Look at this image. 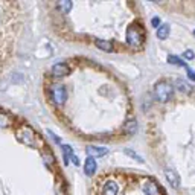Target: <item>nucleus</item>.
<instances>
[{
	"label": "nucleus",
	"instance_id": "f257e3e1",
	"mask_svg": "<svg viewBox=\"0 0 195 195\" xmlns=\"http://www.w3.org/2000/svg\"><path fill=\"white\" fill-rule=\"evenodd\" d=\"M127 43L134 49H139V47L143 46V43H145V29L142 28V25L133 23V25L128 26V29H127Z\"/></svg>",
	"mask_w": 195,
	"mask_h": 195
},
{
	"label": "nucleus",
	"instance_id": "f03ea898",
	"mask_svg": "<svg viewBox=\"0 0 195 195\" xmlns=\"http://www.w3.org/2000/svg\"><path fill=\"white\" fill-rule=\"evenodd\" d=\"M172 93H174L172 85L168 81H165V79L158 81L154 85V95H156L157 101H160V102H168L172 98Z\"/></svg>",
	"mask_w": 195,
	"mask_h": 195
},
{
	"label": "nucleus",
	"instance_id": "7ed1b4c3",
	"mask_svg": "<svg viewBox=\"0 0 195 195\" xmlns=\"http://www.w3.org/2000/svg\"><path fill=\"white\" fill-rule=\"evenodd\" d=\"M17 140L26 146H32L37 148V136L34 133V130L28 125H23L18 131H17Z\"/></svg>",
	"mask_w": 195,
	"mask_h": 195
},
{
	"label": "nucleus",
	"instance_id": "20e7f679",
	"mask_svg": "<svg viewBox=\"0 0 195 195\" xmlns=\"http://www.w3.org/2000/svg\"><path fill=\"white\" fill-rule=\"evenodd\" d=\"M50 99L55 105H64L67 101V88L63 84H52L50 85Z\"/></svg>",
	"mask_w": 195,
	"mask_h": 195
},
{
	"label": "nucleus",
	"instance_id": "39448f33",
	"mask_svg": "<svg viewBox=\"0 0 195 195\" xmlns=\"http://www.w3.org/2000/svg\"><path fill=\"white\" fill-rule=\"evenodd\" d=\"M142 189H143L145 195H160V188L156 183V180H153V178H146L142 183Z\"/></svg>",
	"mask_w": 195,
	"mask_h": 195
},
{
	"label": "nucleus",
	"instance_id": "423d86ee",
	"mask_svg": "<svg viewBox=\"0 0 195 195\" xmlns=\"http://www.w3.org/2000/svg\"><path fill=\"white\" fill-rule=\"evenodd\" d=\"M119 192V186H117L116 181L113 180H107L102 183V188H101V195H117Z\"/></svg>",
	"mask_w": 195,
	"mask_h": 195
},
{
	"label": "nucleus",
	"instance_id": "0eeeda50",
	"mask_svg": "<svg viewBox=\"0 0 195 195\" xmlns=\"http://www.w3.org/2000/svg\"><path fill=\"white\" fill-rule=\"evenodd\" d=\"M52 75L57 76V78H61V76H67L70 73V67L66 64V63H57L53 67H52Z\"/></svg>",
	"mask_w": 195,
	"mask_h": 195
},
{
	"label": "nucleus",
	"instance_id": "6e6552de",
	"mask_svg": "<svg viewBox=\"0 0 195 195\" xmlns=\"http://www.w3.org/2000/svg\"><path fill=\"white\" fill-rule=\"evenodd\" d=\"M85 151H87L88 157H93V158H95V157H102V156H105V154H108V150H107V148H102V146H93V145L87 146Z\"/></svg>",
	"mask_w": 195,
	"mask_h": 195
},
{
	"label": "nucleus",
	"instance_id": "1a4fd4ad",
	"mask_svg": "<svg viewBox=\"0 0 195 195\" xmlns=\"http://www.w3.org/2000/svg\"><path fill=\"white\" fill-rule=\"evenodd\" d=\"M165 177H166V180H168V183H171V186L172 188H178L180 186V177L177 175V172L174 171V169H166L165 171Z\"/></svg>",
	"mask_w": 195,
	"mask_h": 195
},
{
	"label": "nucleus",
	"instance_id": "9d476101",
	"mask_svg": "<svg viewBox=\"0 0 195 195\" xmlns=\"http://www.w3.org/2000/svg\"><path fill=\"white\" fill-rule=\"evenodd\" d=\"M96 168H98V165H96V160L93 157L85 158V163H84V172H85V175H88V177L95 175Z\"/></svg>",
	"mask_w": 195,
	"mask_h": 195
},
{
	"label": "nucleus",
	"instance_id": "9b49d317",
	"mask_svg": "<svg viewBox=\"0 0 195 195\" xmlns=\"http://www.w3.org/2000/svg\"><path fill=\"white\" fill-rule=\"evenodd\" d=\"M175 87H177V90L180 92V93H185V95H189V93H192V85H189L185 79L178 78L175 81Z\"/></svg>",
	"mask_w": 195,
	"mask_h": 195
},
{
	"label": "nucleus",
	"instance_id": "f8f14e48",
	"mask_svg": "<svg viewBox=\"0 0 195 195\" xmlns=\"http://www.w3.org/2000/svg\"><path fill=\"white\" fill-rule=\"evenodd\" d=\"M95 44H96L101 50H104V52H113V50H115V46H113V43H111V41L96 40V41H95Z\"/></svg>",
	"mask_w": 195,
	"mask_h": 195
},
{
	"label": "nucleus",
	"instance_id": "ddd939ff",
	"mask_svg": "<svg viewBox=\"0 0 195 195\" xmlns=\"http://www.w3.org/2000/svg\"><path fill=\"white\" fill-rule=\"evenodd\" d=\"M128 136H131V134H134L136 131H137V120L136 119H130L125 125H123V128H122Z\"/></svg>",
	"mask_w": 195,
	"mask_h": 195
},
{
	"label": "nucleus",
	"instance_id": "4468645a",
	"mask_svg": "<svg viewBox=\"0 0 195 195\" xmlns=\"http://www.w3.org/2000/svg\"><path fill=\"white\" fill-rule=\"evenodd\" d=\"M169 31H171L169 25H162V26H158V28H157V38L166 40L169 37Z\"/></svg>",
	"mask_w": 195,
	"mask_h": 195
},
{
	"label": "nucleus",
	"instance_id": "2eb2a0df",
	"mask_svg": "<svg viewBox=\"0 0 195 195\" xmlns=\"http://www.w3.org/2000/svg\"><path fill=\"white\" fill-rule=\"evenodd\" d=\"M61 150H63V157H64V163L67 165L70 162V158L75 156L73 154V150L69 146V145H61Z\"/></svg>",
	"mask_w": 195,
	"mask_h": 195
},
{
	"label": "nucleus",
	"instance_id": "dca6fc26",
	"mask_svg": "<svg viewBox=\"0 0 195 195\" xmlns=\"http://www.w3.org/2000/svg\"><path fill=\"white\" fill-rule=\"evenodd\" d=\"M72 6H73L72 2H58V3H57V8H58L61 12H69V11L72 9Z\"/></svg>",
	"mask_w": 195,
	"mask_h": 195
},
{
	"label": "nucleus",
	"instance_id": "f3484780",
	"mask_svg": "<svg viewBox=\"0 0 195 195\" xmlns=\"http://www.w3.org/2000/svg\"><path fill=\"white\" fill-rule=\"evenodd\" d=\"M168 63H169V64H175V66H183V67L188 66L186 63H183V61H181L178 57H175V55H169V57H168Z\"/></svg>",
	"mask_w": 195,
	"mask_h": 195
},
{
	"label": "nucleus",
	"instance_id": "a211bd4d",
	"mask_svg": "<svg viewBox=\"0 0 195 195\" xmlns=\"http://www.w3.org/2000/svg\"><path fill=\"white\" fill-rule=\"evenodd\" d=\"M125 154H127V156H130V157H133V158H136V160H137V162H140V163H143V158L139 156V154L133 153L131 150H125Z\"/></svg>",
	"mask_w": 195,
	"mask_h": 195
},
{
	"label": "nucleus",
	"instance_id": "6ab92c4d",
	"mask_svg": "<svg viewBox=\"0 0 195 195\" xmlns=\"http://www.w3.org/2000/svg\"><path fill=\"white\" fill-rule=\"evenodd\" d=\"M43 157H44V162H46L47 166H52V165H53V156H52L50 153H44Z\"/></svg>",
	"mask_w": 195,
	"mask_h": 195
},
{
	"label": "nucleus",
	"instance_id": "aec40b11",
	"mask_svg": "<svg viewBox=\"0 0 195 195\" xmlns=\"http://www.w3.org/2000/svg\"><path fill=\"white\" fill-rule=\"evenodd\" d=\"M183 58H186V60H194V58H195V52H194V50H186V52L183 53Z\"/></svg>",
	"mask_w": 195,
	"mask_h": 195
},
{
	"label": "nucleus",
	"instance_id": "412c9836",
	"mask_svg": "<svg viewBox=\"0 0 195 195\" xmlns=\"http://www.w3.org/2000/svg\"><path fill=\"white\" fill-rule=\"evenodd\" d=\"M185 69L188 70V76H189V78L192 79V81H195V72H194V70H192V69H191L189 66H186Z\"/></svg>",
	"mask_w": 195,
	"mask_h": 195
},
{
	"label": "nucleus",
	"instance_id": "4be33fe9",
	"mask_svg": "<svg viewBox=\"0 0 195 195\" xmlns=\"http://www.w3.org/2000/svg\"><path fill=\"white\" fill-rule=\"evenodd\" d=\"M6 125H8V119L3 115H0V127H6Z\"/></svg>",
	"mask_w": 195,
	"mask_h": 195
},
{
	"label": "nucleus",
	"instance_id": "5701e85b",
	"mask_svg": "<svg viewBox=\"0 0 195 195\" xmlns=\"http://www.w3.org/2000/svg\"><path fill=\"white\" fill-rule=\"evenodd\" d=\"M151 25H153L154 28H158V25H160V18H158V17H154V18L151 20Z\"/></svg>",
	"mask_w": 195,
	"mask_h": 195
},
{
	"label": "nucleus",
	"instance_id": "b1692460",
	"mask_svg": "<svg viewBox=\"0 0 195 195\" xmlns=\"http://www.w3.org/2000/svg\"><path fill=\"white\" fill-rule=\"evenodd\" d=\"M49 136H50V137H52V139H53L55 142H58V143H61V140H60V139H58V137H57V136H55V134H53L52 131H49Z\"/></svg>",
	"mask_w": 195,
	"mask_h": 195
},
{
	"label": "nucleus",
	"instance_id": "393cba45",
	"mask_svg": "<svg viewBox=\"0 0 195 195\" xmlns=\"http://www.w3.org/2000/svg\"><path fill=\"white\" fill-rule=\"evenodd\" d=\"M3 5H5V3H0V20H2V15H3V12H2V8H3Z\"/></svg>",
	"mask_w": 195,
	"mask_h": 195
},
{
	"label": "nucleus",
	"instance_id": "a878e982",
	"mask_svg": "<svg viewBox=\"0 0 195 195\" xmlns=\"http://www.w3.org/2000/svg\"><path fill=\"white\" fill-rule=\"evenodd\" d=\"M194 34H195V31H194Z\"/></svg>",
	"mask_w": 195,
	"mask_h": 195
}]
</instances>
